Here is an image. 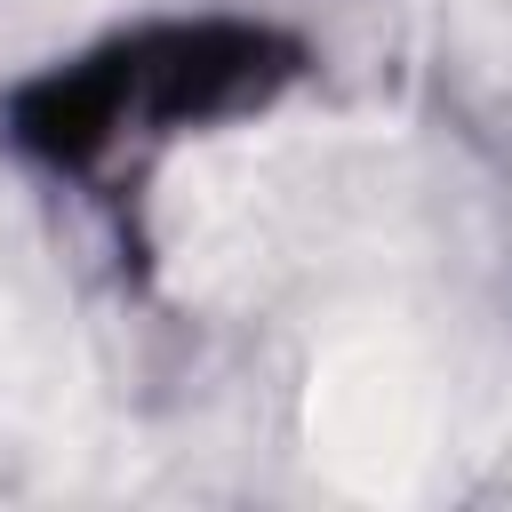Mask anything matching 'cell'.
<instances>
[{
    "mask_svg": "<svg viewBox=\"0 0 512 512\" xmlns=\"http://www.w3.org/2000/svg\"><path fill=\"white\" fill-rule=\"evenodd\" d=\"M456 360L416 312H352L312 368V456L360 496H416L456 448Z\"/></svg>",
    "mask_w": 512,
    "mask_h": 512,
    "instance_id": "obj_1",
    "label": "cell"
},
{
    "mask_svg": "<svg viewBox=\"0 0 512 512\" xmlns=\"http://www.w3.org/2000/svg\"><path fill=\"white\" fill-rule=\"evenodd\" d=\"M472 16L488 24V40H496V56H512V0H472Z\"/></svg>",
    "mask_w": 512,
    "mask_h": 512,
    "instance_id": "obj_2",
    "label": "cell"
}]
</instances>
